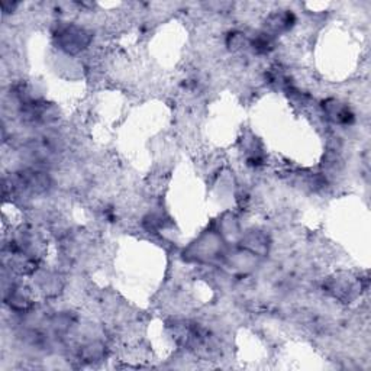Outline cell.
I'll return each mask as SVG.
<instances>
[{
  "label": "cell",
  "instance_id": "obj_1",
  "mask_svg": "<svg viewBox=\"0 0 371 371\" xmlns=\"http://www.w3.org/2000/svg\"><path fill=\"white\" fill-rule=\"evenodd\" d=\"M53 38L60 51L67 55H79L92 46L93 32L73 22H58Z\"/></svg>",
  "mask_w": 371,
  "mask_h": 371
},
{
  "label": "cell",
  "instance_id": "obj_2",
  "mask_svg": "<svg viewBox=\"0 0 371 371\" xmlns=\"http://www.w3.org/2000/svg\"><path fill=\"white\" fill-rule=\"evenodd\" d=\"M224 236L217 232H206L187 248L184 252L189 259L199 263H210L221 257H225Z\"/></svg>",
  "mask_w": 371,
  "mask_h": 371
},
{
  "label": "cell",
  "instance_id": "obj_3",
  "mask_svg": "<svg viewBox=\"0 0 371 371\" xmlns=\"http://www.w3.org/2000/svg\"><path fill=\"white\" fill-rule=\"evenodd\" d=\"M295 24L296 16L292 11H276L267 16L263 31L276 38L281 34L289 32L295 27Z\"/></svg>",
  "mask_w": 371,
  "mask_h": 371
},
{
  "label": "cell",
  "instance_id": "obj_4",
  "mask_svg": "<svg viewBox=\"0 0 371 371\" xmlns=\"http://www.w3.org/2000/svg\"><path fill=\"white\" fill-rule=\"evenodd\" d=\"M225 264L231 267L234 273L239 274H248L254 269H257L258 264V255L250 252L245 248H239L229 255L225 254Z\"/></svg>",
  "mask_w": 371,
  "mask_h": 371
},
{
  "label": "cell",
  "instance_id": "obj_5",
  "mask_svg": "<svg viewBox=\"0 0 371 371\" xmlns=\"http://www.w3.org/2000/svg\"><path fill=\"white\" fill-rule=\"evenodd\" d=\"M322 107L326 119L335 125H351L354 122V114L350 106L337 99H328L323 102Z\"/></svg>",
  "mask_w": 371,
  "mask_h": 371
},
{
  "label": "cell",
  "instance_id": "obj_6",
  "mask_svg": "<svg viewBox=\"0 0 371 371\" xmlns=\"http://www.w3.org/2000/svg\"><path fill=\"white\" fill-rule=\"evenodd\" d=\"M239 243H241V248H245L258 257L267 255L270 251V245H271L270 236L264 234V231H259V229L247 231Z\"/></svg>",
  "mask_w": 371,
  "mask_h": 371
},
{
  "label": "cell",
  "instance_id": "obj_7",
  "mask_svg": "<svg viewBox=\"0 0 371 371\" xmlns=\"http://www.w3.org/2000/svg\"><path fill=\"white\" fill-rule=\"evenodd\" d=\"M328 290L331 295L341 300H353L358 296V281L348 276H341L331 278L328 283Z\"/></svg>",
  "mask_w": 371,
  "mask_h": 371
},
{
  "label": "cell",
  "instance_id": "obj_8",
  "mask_svg": "<svg viewBox=\"0 0 371 371\" xmlns=\"http://www.w3.org/2000/svg\"><path fill=\"white\" fill-rule=\"evenodd\" d=\"M79 357L86 363H96L106 357V345L100 339H92L80 346Z\"/></svg>",
  "mask_w": 371,
  "mask_h": 371
},
{
  "label": "cell",
  "instance_id": "obj_9",
  "mask_svg": "<svg viewBox=\"0 0 371 371\" xmlns=\"http://www.w3.org/2000/svg\"><path fill=\"white\" fill-rule=\"evenodd\" d=\"M38 286L41 288V290L46 293V296H57L60 293V290L62 289V281L60 278L58 274L55 273H42L38 276Z\"/></svg>",
  "mask_w": 371,
  "mask_h": 371
},
{
  "label": "cell",
  "instance_id": "obj_10",
  "mask_svg": "<svg viewBox=\"0 0 371 371\" xmlns=\"http://www.w3.org/2000/svg\"><path fill=\"white\" fill-rule=\"evenodd\" d=\"M250 36L241 31L231 32L227 38V47L231 51H241L244 48H250Z\"/></svg>",
  "mask_w": 371,
  "mask_h": 371
}]
</instances>
